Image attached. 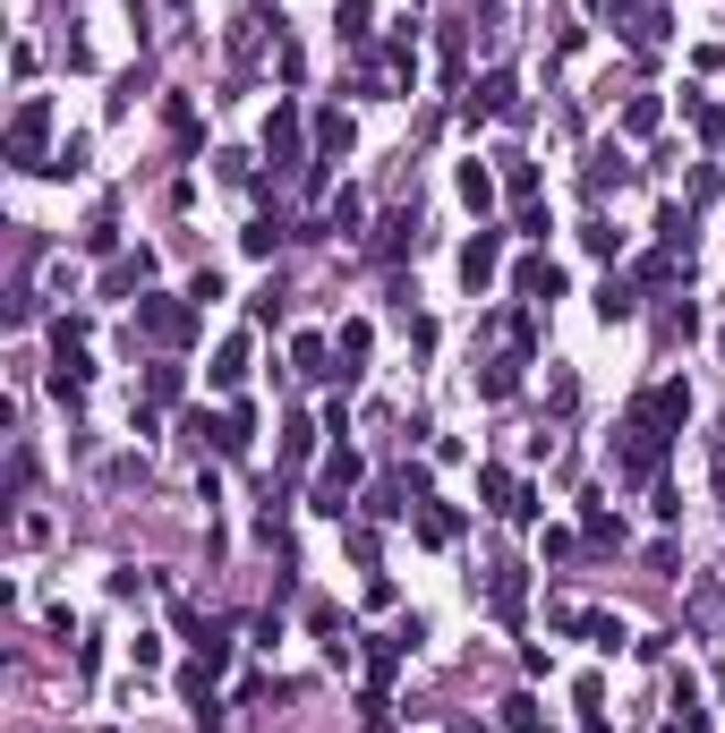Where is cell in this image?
<instances>
[{"label":"cell","instance_id":"cell-1","mask_svg":"<svg viewBox=\"0 0 725 733\" xmlns=\"http://www.w3.org/2000/svg\"><path fill=\"white\" fill-rule=\"evenodd\" d=\"M658 461H666V427H658V410L640 401V410L624 418V444H615V470H624V478H658Z\"/></svg>","mask_w":725,"mask_h":733},{"label":"cell","instance_id":"cell-2","mask_svg":"<svg viewBox=\"0 0 725 733\" xmlns=\"http://www.w3.org/2000/svg\"><path fill=\"white\" fill-rule=\"evenodd\" d=\"M43 137H52V103L26 95L18 120H9V162H18V171H52V162H43Z\"/></svg>","mask_w":725,"mask_h":733},{"label":"cell","instance_id":"cell-3","mask_svg":"<svg viewBox=\"0 0 725 733\" xmlns=\"http://www.w3.org/2000/svg\"><path fill=\"white\" fill-rule=\"evenodd\" d=\"M367 478V461H359V444H333V461H325V478H316V511L325 520H342L350 511V486Z\"/></svg>","mask_w":725,"mask_h":733},{"label":"cell","instance_id":"cell-4","mask_svg":"<svg viewBox=\"0 0 725 733\" xmlns=\"http://www.w3.org/2000/svg\"><path fill=\"white\" fill-rule=\"evenodd\" d=\"M137 324H145L154 342H188V324H197V308H180V299H137Z\"/></svg>","mask_w":725,"mask_h":733},{"label":"cell","instance_id":"cell-5","mask_svg":"<svg viewBox=\"0 0 725 733\" xmlns=\"http://www.w3.org/2000/svg\"><path fill=\"white\" fill-rule=\"evenodd\" d=\"M264 154H273V171H307V162H299V111H291V103H273V120H264Z\"/></svg>","mask_w":725,"mask_h":733},{"label":"cell","instance_id":"cell-6","mask_svg":"<svg viewBox=\"0 0 725 733\" xmlns=\"http://www.w3.org/2000/svg\"><path fill=\"white\" fill-rule=\"evenodd\" d=\"M495 111H521L512 68H487V77H478V95H469V120H495Z\"/></svg>","mask_w":725,"mask_h":733},{"label":"cell","instance_id":"cell-7","mask_svg":"<svg viewBox=\"0 0 725 733\" xmlns=\"http://www.w3.org/2000/svg\"><path fill=\"white\" fill-rule=\"evenodd\" d=\"M495 265H504V230H478V239L462 248V282H469V290H487V282H495Z\"/></svg>","mask_w":725,"mask_h":733},{"label":"cell","instance_id":"cell-8","mask_svg":"<svg viewBox=\"0 0 725 733\" xmlns=\"http://www.w3.org/2000/svg\"><path fill=\"white\" fill-rule=\"evenodd\" d=\"M487 597H495V614H504V623H521V606H529V572H521V563H495Z\"/></svg>","mask_w":725,"mask_h":733},{"label":"cell","instance_id":"cell-9","mask_svg":"<svg viewBox=\"0 0 725 733\" xmlns=\"http://www.w3.org/2000/svg\"><path fill=\"white\" fill-rule=\"evenodd\" d=\"M86 384H95V358H86V351H61V358H52V392H61L68 410L86 401Z\"/></svg>","mask_w":725,"mask_h":733},{"label":"cell","instance_id":"cell-10","mask_svg":"<svg viewBox=\"0 0 725 733\" xmlns=\"http://www.w3.org/2000/svg\"><path fill=\"white\" fill-rule=\"evenodd\" d=\"M512 290H521L529 308H547V299H563V273H555V265H547V256H529L521 273H512Z\"/></svg>","mask_w":725,"mask_h":733},{"label":"cell","instance_id":"cell-11","mask_svg":"<svg viewBox=\"0 0 725 733\" xmlns=\"http://www.w3.org/2000/svg\"><path fill=\"white\" fill-rule=\"evenodd\" d=\"M205 384H214V392H239V384H248V342H223L214 367H205Z\"/></svg>","mask_w":725,"mask_h":733},{"label":"cell","instance_id":"cell-12","mask_svg":"<svg viewBox=\"0 0 725 733\" xmlns=\"http://www.w3.org/2000/svg\"><path fill=\"white\" fill-rule=\"evenodd\" d=\"M419 538L453 546V538H462V511H453V504H419Z\"/></svg>","mask_w":725,"mask_h":733},{"label":"cell","instance_id":"cell-13","mask_svg":"<svg viewBox=\"0 0 725 733\" xmlns=\"http://www.w3.org/2000/svg\"><path fill=\"white\" fill-rule=\"evenodd\" d=\"M649 410H658V427H683V418H692V384H658Z\"/></svg>","mask_w":725,"mask_h":733},{"label":"cell","instance_id":"cell-14","mask_svg":"<svg viewBox=\"0 0 725 733\" xmlns=\"http://www.w3.org/2000/svg\"><path fill=\"white\" fill-rule=\"evenodd\" d=\"M333 154H350V120L342 111H316V162H333Z\"/></svg>","mask_w":725,"mask_h":733},{"label":"cell","instance_id":"cell-15","mask_svg":"<svg viewBox=\"0 0 725 733\" xmlns=\"http://www.w3.org/2000/svg\"><path fill=\"white\" fill-rule=\"evenodd\" d=\"M145 282H154V256L137 248V256H120V265H111V282H102V290H145Z\"/></svg>","mask_w":725,"mask_h":733},{"label":"cell","instance_id":"cell-16","mask_svg":"<svg viewBox=\"0 0 725 733\" xmlns=\"http://www.w3.org/2000/svg\"><path fill=\"white\" fill-rule=\"evenodd\" d=\"M631 308H640V290H631V282H597V316H606V324H624Z\"/></svg>","mask_w":725,"mask_h":733},{"label":"cell","instance_id":"cell-17","mask_svg":"<svg viewBox=\"0 0 725 733\" xmlns=\"http://www.w3.org/2000/svg\"><path fill=\"white\" fill-rule=\"evenodd\" d=\"M462 205H469V214H487V205H495V171L462 162Z\"/></svg>","mask_w":725,"mask_h":733},{"label":"cell","instance_id":"cell-18","mask_svg":"<svg viewBox=\"0 0 725 733\" xmlns=\"http://www.w3.org/2000/svg\"><path fill=\"white\" fill-rule=\"evenodd\" d=\"M683 111H692V128L708 137V145H725V111H717L708 95H683Z\"/></svg>","mask_w":725,"mask_h":733},{"label":"cell","instance_id":"cell-19","mask_svg":"<svg viewBox=\"0 0 725 733\" xmlns=\"http://www.w3.org/2000/svg\"><path fill=\"white\" fill-rule=\"evenodd\" d=\"M299 376H307V384L342 376V367H333V351H325V342H316V333H307V342H299Z\"/></svg>","mask_w":725,"mask_h":733},{"label":"cell","instance_id":"cell-20","mask_svg":"<svg viewBox=\"0 0 725 733\" xmlns=\"http://www.w3.org/2000/svg\"><path fill=\"white\" fill-rule=\"evenodd\" d=\"M180 392H188V376H180V367H145V401H154V410H163V401H180Z\"/></svg>","mask_w":725,"mask_h":733},{"label":"cell","instance_id":"cell-21","mask_svg":"<svg viewBox=\"0 0 725 733\" xmlns=\"http://www.w3.org/2000/svg\"><path fill=\"white\" fill-rule=\"evenodd\" d=\"M239 248H248V256H273V248H282V214H264V223H248V230H239Z\"/></svg>","mask_w":725,"mask_h":733},{"label":"cell","instance_id":"cell-22","mask_svg":"<svg viewBox=\"0 0 725 733\" xmlns=\"http://www.w3.org/2000/svg\"><path fill=\"white\" fill-rule=\"evenodd\" d=\"M367 342H376V333H367V316H350V324H342V342H333V351L350 358V376H359V358H367ZM350 376H342V384H350Z\"/></svg>","mask_w":725,"mask_h":733},{"label":"cell","instance_id":"cell-23","mask_svg":"<svg viewBox=\"0 0 725 733\" xmlns=\"http://www.w3.org/2000/svg\"><path fill=\"white\" fill-rule=\"evenodd\" d=\"M512 384H521V358H495L487 376H478V392H487V401H504V392H512Z\"/></svg>","mask_w":725,"mask_h":733},{"label":"cell","instance_id":"cell-24","mask_svg":"<svg viewBox=\"0 0 725 733\" xmlns=\"http://www.w3.org/2000/svg\"><path fill=\"white\" fill-rule=\"evenodd\" d=\"M624 128H631V137H649V128H658V95H631L624 103Z\"/></svg>","mask_w":725,"mask_h":733},{"label":"cell","instance_id":"cell-25","mask_svg":"<svg viewBox=\"0 0 725 733\" xmlns=\"http://www.w3.org/2000/svg\"><path fill=\"white\" fill-rule=\"evenodd\" d=\"M307 452H316V427H307V418H291V435H282V461H291V470H299Z\"/></svg>","mask_w":725,"mask_h":733},{"label":"cell","instance_id":"cell-26","mask_svg":"<svg viewBox=\"0 0 725 733\" xmlns=\"http://www.w3.org/2000/svg\"><path fill=\"white\" fill-rule=\"evenodd\" d=\"M359 214H367V205H359V188H342V196H333V214H325V230H350Z\"/></svg>","mask_w":725,"mask_h":733},{"label":"cell","instance_id":"cell-27","mask_svg":"<svg viewBox=\"0 0 725 733\" xmlns=\"http://www.w3.org/2000/svg\"><path fill=\"white\" fill-rule=\"evenodd\" d=\"M504 733H538V700H504Z\"/></svg>","mask_w":725,"mask_h":733},{"label":"cell","instance_id":"cell-28","mask_svg":"<svg viewBox=\"0 0 725 733\" xmlns=\"http://www.w3.org/2000/svg\"><path fill=\"white\" fill-rule=\"evenodd\" d=\"M581 529H589V538H624V520H615L606 504H589V511H581Z\"/></svg>","mask_w":725,"mask_h":733},{"label":"cell","instance_id":"cell-29","mask_svg":"<svg viewBox=\"0 0 725 733\" xmlns=\"http://www.w3.org/2000/svg\"><path fill=\"white\" fill-rule=\"evenodd\" d=\"M606 180H624V154L615 145H597V162H589V188H606Z\"/></svg>","mask_w":725,"mask_h":733},{"label":"cell","instance_id":"cell-30","mask_svg":"<svg viewBox=\"0 0 725 733\" xmlns=\"http://www.w3.org/2000/svg\"><path fill=\"white\" fill-rule=\"evenodd\" d=\"M410 239H419V230H410V214H393V223H385V239H376V248H385V256H401V248H410Z\"/></svg>","mask_w":725,"mask_h":733},{"label":"cell","instance_id":"cell-31","mask_svg":"<svg viewBox=\"0 0 725 733\" xmlns=\"http://www.w3.org/2000/svg\"><path fill=\"white\" fill-rule=\"evenodd\" d=\"M717 495H725V418H717Z\"/></svg>","mask_w":725,"mask_h":733}]
</instances>
